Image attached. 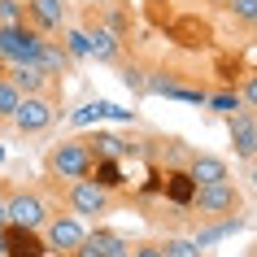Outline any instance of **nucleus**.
<instances>
[{
	"label": "nucleus",
	"mask_w": 257,
	"mask_h": 257,
	"mask_svg": "<svg viewBox=\"0 0 257 257\" xmlns=\"http://www.w3.org/2000/svg\"><path fill=\"white\" fill-rule=\"evenodd\" d=\"M48 166H53V175L57 179H87L92 175V166H96V153L87 140H61L53 149V157H48Z\"/></svg>",
	"instance_id": "f257e3e1"
},
{
	"label": "nucleus",
	"mask_w": 257,
	"mask_h": 257,
	"mask_svg": "<svg viewBox=\"0 0 257 257\" xmlns=\"http://www.w3.org/2000/svg\"><path fill=\"white\" fill-rule=\"evenodd\" d=\"M44 35L27 22H18V27H0V57L5 61H14V66H31L35 53H40Z\"/></svg>",
	"instance_id": "f03ea898"
},
{
	"label": "nucleus",
	"mask_w": 257,
	"mask_h": 257,
	"mask_svg": "<svg viewBox=\"0 0 257 257\" xmlns=\"http://www.w3.org/2000/svg\"><path fill=\"white\" fill-rule=\"evenodd\" d=\"M5 222L9 227H22V231H44L48 205L35 192H14V196H5Z\"/></svg>",
	"instance_id": "7ed1b4c3"
},
{
	"label": "nucleus",
	"mask_w": 257,
	"mask_h": 257,
	"mask_svg": "<svg viewBox=\"0 0 257 257\" xmlns=\"http://www.w3.org/2000/svg\"><path fill=\"white\" fill-rule=\"evenodd\" d=\"M87 240V231L74 214H57L44 222V244H48V253H74L79 244Z\"/></svg>",
	"instance_id": "20e7f679"
},
{
	"label": "nucleus",
	"mask_w": 257,
	"mask_h": 257,
	"mask_svg": "<svg viewBox=\"0 0 257 257\" xmlns=\"http://www.w3.org/2000/svg\"><path fill=\"white\" fill-rule=\"evenodd\" d=\"M70 209H74V218H100L109 209V192L92 179H79L70 188Z\"/></svg>",
	"instance_id": "39448f33"
},
{
	"label": "nucleus",
	"mask_w": 257,
	"mask_h": 257,
	"mask_svg": "<svg viewBox=\"0 0 257 257\" xmlns=\"http://www.w3.org/2000/svg\"><path fill=\"white\" fill-rule=\"evenodd\" d=\"M57 118V109L44 100V96H22V105H18L14 122H18V131L22 136H35V131H44V126H53Z\"/></svg>",
	"instance_id": "423d86ee"
},
{
	"label": "nucleus",
	"mask_w": 257,
	"mask_h": 257,
	"mask_svg": "<svg viewBox=\"0 0 257 257\" xmlns=\"http://www.w3.org/2000/svg\"><path fill=\"white\" fill-rule=\"evenodd\" d=\"M192 201H196L201 214H235L240 209V192L231 188V183H209V188L192 192Z\"/></svg>",
	"instance_id": "0eeeda50"
},
{
	"label": "nucleus",
	"mask_w": 257,
	"mask_h": 257,
	"mask_svg": "<svg viewBox=\"0 0 257 257\" xmlns=\"http://www.w3.org/2000/svg\"><path fill=\"white\" fill-rule=\"evenodd\" d=\"M227 131H231V144H235V157H244V162H253L257 157V122L253 113H231L227 118Z\"/></svg>",
	"instance_id": "6e6552de"
},
{
	"label": "nucleus",
	"mask_w": 257,
	"mask_h": 257,
	"mask_svg": "<svg viewBox=\"0 0 257 257\" xmlns=\"http://www.w3.org/2000/svg\"><path fill=\"white\" fill-rule=\"evenodd\" d=\"M5 257H48V244L40 231L5 227Z\"/></svg>",
	"instance_id": "1a4fd4ad"
},
{
	"label": "nucleus",
	"mask_w": 257,
	"mask_h": 257,
	"mask_svg": "<svg viewBox=\"0 0 257 257\" xmlns=\"http://www.w3.org/2000/svg\"><path fill=\"white\" fill-rule=\"evenodd\" d=\"M188 179L196 183V188H209V183H231V175H227V162H222V157H209V153L192 157V166H188Z\"/></svg>",
	"instance_id": "9d476101"
},
{
	"label": "nucleus",
	"mask_w": 257,
	"mask_h": 257,
	"mask_svg": "<svg viewBox=\"0 0 257 257\" xmlns=\"http://www.w3.org/2000/svg\"><path fill=\"white\" fill-rule=\"evenodd\" d=\"M27 14L35 18L40 31H57L66 22V5H61V0H27Z\"/></svg>",
	"instance_id": "9b49d317"
},
{
	"label": "nucleus",
	"mask_w": 257,
	"mask_h": 257,
	"mask_svg": "<svg viewBox=\"0 0 257 257\" xmlns=\"http://www.w3.org/2000/svg\"><path fill=\"white\" fill-rule=\"evenodd\" d=\"M31 66H40L44 74L53 79V74H66V70H70V53L61 48V44L44 40V44H40V53H35V61H31Z\"/></svg>",
	"instance_id": "f8f14e48"
},
{
	"label": "nucleus",
	"mask_w": 257,
	"mask_h": 257,
	"mask_svg": "<svg viewBox=\"0 0 257 257\" xmlns=\"http://www.w3.org/2000/svg\"><path fill=\"white\" fill-rule=\"evenodd\" d=\"M149 92L170 96V100H183V105H205V100H209L201 87H179V83H170V79H149Z\"/></svg>",
	"instance_id": "ddd939ff"
},
{
	"label": "nucleus",
	"mask_w": 257,
	"mask_h": 257,
	"mask_svg": "<svg viewBox=\"0 0 257 257\" xmlns=\"http://www.w3.org/2000/svg\"><path fill=\"white\" fill-rule=\"evenodd\" d=\"M87 57H96V61H118V35L105 27L87 31Z\"/></svg>",
	"instance_id": "4468645a"
},
{
	"label": "nucleus",
	"mask_w": 257,
	"mask_h": 257,
	"mask_svg": "<svg viewBox=\"0 0 257 257\" xmlns=\"http://www.w3.org/2000/svg\"><path fill=\"white\" fill-rule=\"evenodd\" d=\"M9 83H14L22 96H40V92H44V83H48V74H44L40 66H14Z\"/></svg>",
	"instance_id": "2eb2a0df"
},
{
	"label": "nucleus",
	"mask_w": 257,
	"mask_h": 257,
	"mask_svg": "<svg viewBox=\"0 0 257 257\" xmlns=\"http://www.w3.org/2000/svg\"><path fill=\"white\" fill-rule=\"evenodd\" d=\"M240 227H244V218H240V214H227L222 222H214V227H205L201 235H196V248L205 253V248H209L214 240H222V235H231V231H240Z\"/></svg>",
	"instance_id": "dca6fc26"
},
{
	"label": "nucleus",
	"mask_w": 257,
	"mask_h": 257,
	"mask_svg": "<svg viewBox=\"0 0 257 257\" xmlns=\"http://www.w3.org/2000/svg\"><path fill=\"white\" fill-rule=\"evenodd\" d=\"M87 240H92L105 257H131V244L122 240V235H113V231H92Z\"/></svg>",
	"instance_id": "f3484780"
},
{
	"label": "nucleus",
	"mask_w": 257,
	"mask_h": 257,
	"mask_svg": "<svg viewBox=\"0 0 257 257\" xmlns=\"http://www.w3.org/2000/svg\"><path fill=\"white\" fill-rule=\"evenodd\" d=\"M92 170H96V179H92V183H100V188H122V170H118V162H113V157H105V162H96L92 166Z\"/></svg>",
	"instance_id": "a211bd4d"
},
{
	"label": "nucleus",
	"mask_w": 257,
	"mask_h": 257,
	"mask_svg": "<svg viewBox=\"0 0 257 257\" xmlns=\"http://www.w3.org/2000/svg\"><path fill=\"white\" fill-rule=\"evenodd\" d=\"M87 144H96L92 153H100V157H122V153H131V144H122L118 136H105V131H100V136H92Z\"/></svg>",
	"instance_id": "6ab92c4d"
},
{
	"label": "nucleus",
	"mask_w": 257,
	"mask_h": 257,
	"mask_svg": "<svg viewBox=\"0 0 257 257\" xmlns=\"http://www.w3.org/2000/svg\"><path fill=\"white\" fill-rule=\"evenodd\" d=\"M18 105H22V92H18L9 79H0V118H14Z\"/></svg>",
	"instance_id": "aec40b11"
},
{
	"label": "nucleus",
	"mask_w": 257,
	"mask_h": 257,
	"mask_svg": "<svg viewBox=\"0 0 257 257\" xmlns=\"http://www.w3.org/2000/svg\"><path fill=\"white\" fill-rule=\"evenodd\" d=\"M166 257H205L201 248H196V240H183V235H170V240L162 244Z\"/></svg>",
	"instance_id": "412c9836"
},
{
	"label": "nucleus",
	"mask_w": 257,
	"mask_h": 257,
	"mask_svg": "<svg viewBox=\"0 0 257 257\" xmlns=\"http://www.w3.org/2000/svg\"><path fill=\"white\" fill-rule=\"evenodd\" d=\"M205 105L214 109V113H222V118H231V113H240V96L235 92H218V96H209Z\"/></svg>",
	"instance_id": "4be33fe9"
},
{
	"label": "nucleus",
	"mask_w": 257,
	"mask_h": 257,
	"mask_svg": "<svg viewBox=\"0 0 257 257\" xmlns=\"http://www.w3.org/2000/svg\"><path fill=\"white\" fill-rule=\"evenodd\" d=\"M27 14V0H0V27H18Z\"/></svg>",
	"instance_id": "5701e85b"
},
{
	"label": "nucleus",
	"mask_w": 257,
	"mask_h": 257,
	"mask_svg": "<svg viewBox=\"0 0 257 257\" xmlns=\"http://www.w3.org/2000/svg\"><path fill=\"white\" fill-rule=\"evenodd\" d=\"M66 53H70V61L87 57V31H79V27H70V31H66Z\"/></svg>",
	"instance_id": "b1692460"
},
{
	"label": "nucleus",
	"mask_w": 257,
	"mask_h": 257,
	"mask_svg": "<svg viewBox=\"0 0 257 257\" xmlns=\"http://www.w3.org/2000/svg\"><path fill=\"white\" fill-rule=\"evenodd\" d=\"M227 9L240 22H248V27H257V0H227Z\"/></svg>",
	"instance_id": "393cba45"
},
{
	"label": "nucleus",
	"mask_w": 257,
	"mask_h": 257,
	"mask_svg": "<svg viewBox=\"0 0 257 257\" xmlns=\"http://www.w3.org/2000/svg\"><path fill=\"white\" fill-rule=\"evenodd\" d=\"M70 122H74V126H92V122H100V100H92V105L74 109V113H70Z\"/></svg>",
	"instance_id": "a878e982"
},
{
	"label": "nucleus",
	"mask_w": 257,
	"mask_h": 257,
	"mask_svg": "<svg viewBox=\"0 0 257 257\" xmlns=\"http://www.w3.org/2000/svg\"><path fill=\"white\" fill-rule=\"evenodd\" d=\"M192 192H196V183H192L188 175H170V196H175V201H188Z\"/></svg>",
	"instance_id": "bb28decb"
},
{
	"label": "nucleus",
	"mask_w": 257,
	"mask_h": 257,
	"mask_svg": "<svg viewBox=\"0 0 257 257\" xmlns=\"http://www.w3.org/2000/svg\"><path fill=\"white\" fill-rule=\"evenodd\" d=\"M100 118H113V122H131L136 118V109H122L113 100H100Z\"/></svg>",
	"instance_id": "cd10ccee"
},
{
	"label": "nucleus",
	"mask_w": 257,
	"mask_h": 257,
	"mask_svg": "<svg viewBox=\"0 0 257 257\" xmlns=\"http://www.w3.org/2000/svg\"><path fill=\"white\" fill-rule=\"evenodd\" d=\"M122 83H126L131 92H149V79H144V70H136V66H126V74H122Z\"/></svg>",
	"instance_id": "c85d7f7f"
},
{
	"label": "nucleus",
	"mask_w": 257,
	"mask_h": 257,
	"mask_svg": "<svg viewBox=\"0 0 257 257\" xmlns=\"http://www.w3.org/2000/svg\"><path fill=\"white\" fill-rule=\"evenodd\" d=\"M240 100H244V105H253V109H257V70L248 74V79H244V92H240Z\"/></svg>",
	"instance_id": "c756f323"
},
{
	"label": "nucleus",
	"mask_w": 257,
	"mask_h": 257,
	"mask_svg": "<svg viewBox=\"0 0 257 257\" xmlns=\"http://www.w3.org/2000/svg\"><path fill=\"white\" fill-rule=\"evenodd\" d=\"M131 257H166V253H162V244H140Z\"/></svg>",
	"instance_id": "7c9ffc66"
},
{
	"label": "nucleus",
	"mask_w": 257,
	"mask_h": 257,
	"mask_svg": "<svg viewBox=\"0 0 257 257\" xmlns=\"http://www.w3.org/2000/svg\"><path fill=\"white\" fill-rule=\"evenodd\" d=\"M74 257H105V253H100V248H96V244H92V240H83V244H79V248H74Z\"/></svg>",
	"instance_id": "2f4dec72"
},
{
	"label": "nucleus",
	"mask_w": 257,
	"mask_h": 257,
	"mask_svg": "<svg viewBox=\"0 0 257 257\" xmlns=\"http://www.w3.org/2000/svg\"><path fill=\"white\" fill-rule=\"evenodd\" d=\"M9 227V222H5V196H0V231Z\"/></svg>",
	"instance_id": "473e14b6"
},
{
	"label": "nucleus",
	"mask_w": 257,
	"mask_h": 257,
	"mask_svg": "<svg viewBox=\"0 0 257 257\" xmlns=\"http://www.w3.org/2000/svg\"><path fill=\"white\" fill-rule=\"evenodd\" d=\"M0 257H5V231H0Z\"/></svg>",
	"instance_id": "72a5a7b5"
},
{
	"label": "nucleus",
	"mask_w": 257,
	"mask_h": 257,
	"mask_svg": "<svg viewBox=\"0 0 257 257\" xmlns=\"http://www.w3.org/2000/svg\"><path fill=\"white\" fill-rule=\"evenodd\" d=\"M87 5H109V0H87Z\"/></svg>",
	"instance_id": "f704fd0d"
},
{
	"label": "nucleus",
	"mask_w": 257,
	"mask_h": 257,
	"mask_svg": "<svg viewBox=\"0 0 257 257\" xmlns=\"http://www.w3.org/2000/svg\"><path fill=\"white\" fill-rule=\"evenodd\" d=\"M209 5H227V0H209Z\"/></svg>",
	"instance_id": "c9c22d12"
},
{
	"label": "nucleus",
	"mask_w": 257,
	"mask_h": 257,
	"mask_svg": "<svg viewBox=\"0 0 257 257\" xmlns=\"http://www.w3.org/2000/svg\"><path fill=\"white\" fill-rule=\"evenodd\" d=\"M253 183H257V170H253Z\"/></svg>",
	"instance_id": "e433bc0d"
}]
</instances>
